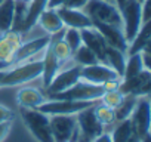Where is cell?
Returning a JSON list of instances; mask_svg holds the SVG:
<instances>
[{"label":"cell","mask_w":151,"mask_h":142,"mask_svg":"<svg viewBox=\"0 0 151 142\" xmlns=\"http://www.w3.org/2000/svg\"><path fill=\"white\" fill-rule=\"evenodd\" d=\"M42 59H28L25 62L17 64L6 70V74L2 80V87H12L33 82L42 76Z\"/></svg>","instance_id":"cell-1"},{"label":"cell","mask_w":151,"mask_h":142,"mask_svg":"<svg viewBox=\"0 0 151 142\" xmlns=\"http://www.w3.org/2000/svg\"><path fill=\"white\" fill-rule=\"evenodd\" d=\"M22 121L25 123L27 129L39 142H53L50 126H49V115L36 110V108H22L21 110Z\"/></svg>","instance_id":"cell-2"},{"label":"cell","mask_w":151,"mask_h":142,"mask_svg":"<svg viewBox=\"0 0 151 142\" xmlns=\"http://www.w3.org/2000/svg\"><path fill=\"white\" fill-rule=\"evenodd\" d=\"M83 11L89 15L92 22H102L122 27V14L116 3H110L105 0H89Z\"/></svg>","instance_id":"cell-3"},{"label":"cell","mask_w":151,"mask_h":142,"mask_svg":"<svg viewBox=\"0 0 151 142\" xmlns=\"http://www.w3.org/2000/svg\"><path fill=\"white\" fill-rule=\"evenodd\" d=\"M104 92L105 89L102 85H93L85 80H79L67 90L49 96L52 99H68V101H99Z\"/></svg>","instance_id":"cell-4"},{"label":"cell","mask_w":151,"mask_h":142,"mask_svg":"<svg viewBox=\"0 0 151 142\" xmlns=\"http://www.w3.org/2000/svg\"><path fill=\"white\" fill-rule=\"evenodd\" d=\"M120 14H122V30L129 44L144 24L141 3L138 0H126V3L120 9Z\"/></svg>","instance_id":"cell-5"},{"label":"cell","mask_w":151,"mask_h":142,"mask_svg":"<svg viewBox=\"0 0 151 142\" xmlns=\"http://www.w3.org/2000/svg\"><path fill=\"white\" fill-rule=\"evenodd\" d=\"M49 126L53 142H70V141L74 142L79 133L76 115H65V114L49 115Z\"/></svg>","instance_id":"cell-6"},{"label":"cell","mask_w":151,"mask_h":142,"mask_svg":"<svg viewBox=\"0 0 151 142\" xmlns=\"http://www.w3.org/2000/svg\"><path fill=\"white\" fill-rule=\"evenodd\" d=\"M99 101H68V99H50L40 104L36 110L47 114V115H56V114H65V115H76L85 108L95 107Z\"/></svg>","instance_id":"cell-7"},{"label":"cell","mask_w":151,"mask_h":142,"mask_svg":"<svg viewBox=\"0 0 151 142\" xmlns=\"http://www.w3.org/2000/svg\"><path fill=\"white\" fill-rule=\"evenodd\" d=\"M129 118H130V123H132L133 133L139 139H144L145 136L150 135V123H151L150 95L148 96H138L135 108H133Z\"/></svg>","instance_id":"cell-8"},{"label":"cell","mask_w":151,"mask_h":142,"mask_svg":"<svg viewBox=\"0 0 151 142\" xmlns=\"http://www.w3.org/2000/svg\"><path fill=\"white\" fill-rule=\"evenodd\" d=\"M52 37L50 36H40L37 39H33V40H28V42H22L19 44V47L15 50L11 62L6 65L5 70L17 65V64H21V62H25L28 59H31L33 56L39 55L40 52H45V49L49 46Z\"/></svg>","instance_id":"cell-9"},{"label":"cell","mask_w":151,"mask_h":142,"mask_svg":"<svg viewBox=\"0 0 151 142\" xmlns=\"http://www.w3.org/2000/svg\"><path fill=\"white\" fill-rule=\"evenodd\" d=\"M117 79H122V77L111 67L102 62L80 68V80H85L93 85H104L108 80H117Z\"/></svg>","instance_id":"cell-10"},{"label":"cell","mask_w":151,"mask_h":142,"mask_svg":"<svg viewBox=\"0 0 151 142\" xmlns=\"http://www.w3.org/2000/svg\"><path fill=\"white\" fill-rule=\"evenodd\" d=\"M76 120H77L79 132L91 141H93L98 135L104 132V126L95 115V107H89L77 113L76 114Z\"/></svg>","instance_id":"cell-11"},{"label":"cell","mask_w":151,"mask_h":142,"mask_svg":"<svg viewBox=\"0 0 151 142\" xmlns=\"http://www.w3.org/2000/svg\"><path fill=\"white\" fill-rule=\"evenodd\" d=\"M80 65H73L64 71H58V74L53 77V80L50 82V85L46 87V93L47 95H53V93H59L67 90L68 87H71L73 85H76L80 80Z\"/></svg>","instance_id":"cell-12"},{"label":"cell","mask_w":151,"mask_h":142,"mask_svg":"<svg viewBox=\"0 0 151 142\" xmlns=\"http://www.w3.org/2000/svg\"><path fill=\"white\" fill-rule=\"evenodd\" d=\"M22 43V33L17 30H9L6 33H2L0 36V68L5 70L6 65L11 62L15 50Z\"/></svg>","instance_id":"cell-13"},{"label":"cell","mask_w":151,"mask_h":142,"mask_svg":"<svg viewBox=\"0 0 151 142\" xmlns=\"http://www.w3.org/2000/svg\"><path fill=\"white\" fill-rule=\"evenodd\" d=\"M80 34H82V44L89 47L95 53V56L98 58L99 62L105 64V50H107L108 44H107L105 39L102 37V34L93 25L80 30Z\"/></svg>","instance_id":"cell-14"},{"label":"cell","mask_w":151,"mask_h":142,"mask_svg":"<svg viewBox=\"0 0 151 142\" xmlns=\"http://www.w3.org/2000/svg\"><path fill=\"white\" fill-rule=\"evenodd\" d=\"M58 15L64 24V27L68 28H77V30H83L88 27H92L93 22L89 18V15L83 11V9H73V8H58Z\"/></svg>","instance_id":"cell-15"},{"label":"cell","mask_w":151,"mask_h":142,"mask_svg":"<svg viewBox=\"0 0 151 142\" xmlns=\"http://www.w3.org/2000/svg\"><path fill=\"white\" fill-rule=\"evenodd\" d=\"M93 27L102 34L108 46H113L116 49H120L122 52L126 53L127 50V42L124 39L123 30L119 25H110V24H102V22H93Z\"/></svg>","instance_id":"cell-16"},{"label":"cell","mask_w":151,"mask_h":142,"mask_svg":"<svg viewBox=\"0 0 151 142\" xmlns=\"http://www.w3.org/2000/svg\"><path fill=\"white\" fill-rule=\"evenodd\" d=\"M36 24H39L40 28L45 30V31H46L47 34H50V36L59 34V33H62L64 28H65L64 24H62V21H61V18H59V15H58V11H56V9H49V8H46V9L39 15Z\"/></svg>","instance_id":"cell-17"},{"label":"cell","mask_w":151,"mask_h":142,"mask_svg":"<svg viewBox=\"0 0 151 142\" xmlns=\"http://www.w3.org/2000/svg\"><path fill=\"white\" fill-rule=\"evenodd\" d=\"M46 8H47V0H30V3L27 5V11H25L24 19H22V22H21V25L18 27L17 31H19V33L30 31L36 25L39 15Z\"/></svg>","instance_id":"cell-18"},{"label":"cell","mask_w":151,"mask_h":142,"mask_svg":"<svg viewBox=\"0 0 151 142\" xmlns=\"http://www.w3.org/2000/svg\"><path fill=\"white\" fill-rule=\"evenodd\" d=\"M151 82V71L142 70L139 74L129 77V79H122L120 85H119V92H122L123 95H138L139 89L145 85Z\"/></svg>","instance_id":"cell-19"},{"label":"cell","mask_w":151,"mask_h":142,"mask_svg":"<svg viewBox=\"0 0 151 142\" xmlns=\"http://www.w3.org/2000/svg\"><path fill=\"white\" fill-rule=\"evenodd\" d=\"M43 62V70H42V79H43V86L47 87L50 85V82L53 80V77L58 74L59 67H61V61L55 56V53L52 52V49L47 46L45 49V56L42 58Z\"/></svg>","instance_id":"cell-20"},{"label":"cell","mask_w":151,"mask_h":142,"mask_svg":"<svg viewBox=\"0 0 151 142\" xmlns=\"http://www.w3.org/2000/svg\"><path fill=\"white\" fill-rule=\"evenodd\" d=\"M46 101V96L36 87H22L17 93V104L22 108H37Z\"/></svg>","instance_id":"cell-21"},{"label":"cell","mask_w":151,"mask_h":142,"mask_svg":"<svg viewBox=\"0 0 151 142\" xmlns=\"http://www.w3.org/2000/svg\"><path fill=\"white\" fill-rule=\"evenodd\" d=\"M150 39H151V22H144L138 34L132 39V42L127 44L126 55H133L142 52L145 47L150 46Z\"/></svg>","instance_id":"cell-22"},{"label":"cell","mask_w":151,"mask_h":142,"mask_svg":"<svg viewBox=\"0 0 151 142\" xmlns=\"http://www.w3.org/2000/svg\"><path fill=\"white\" fill-rule=\"evenodd\" d=\"M15 0H3L0 5V33H6L15 25Z\"/></svg>","instance_id":"cell-23"},{"label":"cell","mask_w":151,"mask_h":142,"mask_svg":"<svg viewBox=\"0 0 151 142\" xmlns=\"http://www.w3.org/2000/svg\"><path fill=\"white\" fill-rule=\"evenodd\" d=\"M126 53L122 52L120 49H116L113 46H107L105 50V64L111 67L116 73L122 77L124 71V64H126Z\"/></svg>","instance_id":"cell-24"},{"label":"cell","mask_w":151,"mask_h":142,"mask_svg":"<svg viewBox=\"0 0 151 142\" xmlns=\"http://www.w3.org/2000/svg\"><path fill=\"white\" fill-rule=\"evenodd\" d=\"M71 59L76 62V65H80V67H88V65H93V64H98V58L95 56V53L86 47L85 44L79 46L77 49H76L73 52V56Z\"/></svg>","instance_id":"cell-25"},{"label":"cell","mask_w":151,"mask_h":142,"mask_svg":"<svg viewBox=\"0 0 151 142\" xmlns=\"http://www.w3.org/2000/svg\"><path fill=\"white\" fill-rule=\"evenodd\" d=\"M142 70H144V65H142L141 52L139 53H133V55H127L126 56V64H124V71H123L122 79L133 77V76L139 74Z\"/></svg>","instance_id":"cell-26"},{"label":"cell","mask_w":151,"mask_h":142,"mask_svg":"<svg viewBox=\"0 0 151 142\" xmlns=\"http://www.w3.org/2000/svg\"><path fill=\"white\" fill-rule=\"evenodd\" d=\"M136 99H138V96H135V95H124L122 104L114 110L116 121H122V120H126V118L130 117V114H132V111L135 108Z\"/></svg>","instance_id":"cell-27"},{"label":"cell","mask_w":151,"mask_h":142,"mask_svg":"<svg viewBox=\"0 0 151 142\" xmlns=\"http://www.w3.org/2000/svg\"><path fill=\"white\" fill-rule=\"evenodd\" d=\"M132 133H133V129H132L130 118H126V120L119 121V124L114 127L113 133H110V135H111L113 142H127L129 138L132 136Z\"/></svg>","instance_id":"cell-28"},{"label":"cell","mask_w":151,"mask_h":142,"mask_svg":"<svg viewBox=\"0 0 151 142\" xmlns=\"http://www.w3.org/2000/svg\"><path fill=\"white\" fill-rule=\"evenodd\" d=\"M49 47L52 49V52L55 53V56H56L61 62L68 61V59H71V56H73L71 49H70L68 44L62 40V37H61V39L52 37V40H50V43H49Z\"/></svg>","instance_id":"cell-29"},{"label":"cell","mask_w":151,"mask_h":142,"mask_svg":"<svg viewBox=\"0 0 151 142\" xmlns=\"http://www.w3.org/2000/svg\"><path fill=\"white\" fill-rule=\"evenodd\" d=\"M95 115L96 118L101 121L102 126H108V124H113L116 121V115H114V110L104 105L102 102H98L95 105Z\"/></svg>","instance_id":"cell-30"},{"label":"cell","mask_w":151,"mask_h":142,"mask_svg":"<svg viewBox=\"0 0 151 142\" xmlns=\"http://www.w3.org/2000/svg\"><path fill=\"white\" fill-rule=\"evenodd\" d=\"M62 40L68 44V47L71 49V52H74L79 46H82V34H80V30L65 27V31H64Z\"/></svg>","instance_id":"cell-31"},{"label":"cell","mask_w":151,"mask_h":142,"mask_svg":"<svg viewBox=\"0 0 151 142\" xmlns=\"http://www.w3.org/2000/svg\"><path fill=\"white\" fill-rule=\"evenodd\" d=\"M123 98H124V95H123L122 92H119V89H116V90H105L99 101H101L104 105H107V107L116 110V108L122 104Z\"/></svg>","instance_id":"cell-32"},{"label":"cell","mask_w":151,"mask_h":142,"mask_svg":"<svg viewBox=\"0 0 151 142\" xmlns=\"http://www.w3.org/2000/svg\"><path fill=\"white\" fill-rule=\"evenodd\" d=\"M12 123H14V120H8V121L0 123V142H3L6 139V136L9 135V132L12 129Z\"/></svg>","instance_id":"cell-33"},{"label":"cell","mask_w":151,"mask_h":142,"mask_svg":"<svg viewBox=\"0 0 151 142\" xmlns=\"http://www.w3.org/2000/svg\"><path fill=\"white\" fill-rule=\"evenodd\" d=\"M15 114L12 110H9L5 105H0V123L2 121H8V120H14Z\"/></svg>","instance_id":"cell-34"},{"label":"cell","mask_w":151,"mask_h":142,"mask_svg":"<svg viewBox=\"0 0 151 142\" xmlns=\"http://www.w3.org/2000/svg\"><path fill=\"white\" fill-rule=\"evenodd\" d=\"M89 0H68L65 3L67 8H73V9H83L86 6V3Z\"/></svg>","instance_id":"cell-35"},{"label":"cell","mask_w":151,"mask_h":142,"mask_svg":"<svg viewBox=\"0 0 151 142\" xmlns=\"http://www.w3.org/2000/svg\"><path fill=\"white\" fill-rule=\"evenodd\" d=\"M68 0H47V8L49 9H58V8L65 6Z\"/></svg>","instance_id":"cell-36"},{"label":"cell","mask_w":151,"mask_h":142,"mask_svg":"<svg viewBox=\"0 0 151 142\" xmlns=\"http://www.w3.org/2000/svg\"><path fill=\"white\" fill-rule=\"evenodd\" d=\"M92 142H113V141H111V135H110V133L102 132V133H101V135H98Z\"/></svg>","instance_id":"cell-37"},{"label":"cell","mask_w":151,"mask_h":142,"mask_svg":"<svg viewBox=\"0 0 151 142\" xmlns=\"http://www.w3.org/2000/svg\"><path fill=\"white\" fill-rule=\"evenodd\" d=\"M74 142H92V141H91V139H88L86 136H83V135L79 132V133H77V138H76V141H74Z\"/></svg>","instance_id":"cell-38"},{"label":"cell","mask_w":151,"mask_h":142,"mask_svg":"<svg viewBox=\"0 0 151 142\" xmlns=\"http://www.w3.org/2000/svg\"><path fill=\"white\" fill-rule=\"evenodd\" d=\"M141 141H142V139H139L135 133H132V136L129 138V141H127V142H141Z\"/></svg>","instance_id":"cell-39"},{"label":"cell","mask_w":151,"mask_h":142,"mask_svg":"<svg viewBox=\"0 0 151 142\" xmlns=\"http://www.w3.org/2000/svg\"><path fill=\"white\" fill-rule=\"evenodd\" d=\"M114 3H116V6H117L119 9H122V8H123V5L126 3V0H114Z\"/></svg>","instance_id":"cell-40"},{"label":"cell","mask_w":151,"mask_h":142,"mask_svg":"<svg viewBox=\"0 0 151 142\" xmlns=\"http://www.w3.org/2000/svg\"><path fill=\"white\" fill-rule=\"evenodd\" d=\"M5 74H6V70H2V68H0V87H2V80H3Z\"/></svg>","instance_id":"cell-41"},{"label":"cell","mask_w":151,"mask_h":142,"mask_svg":"<svg viewBox=\"0 0 151 142\" xmlns=\"http://www.w3.org/2000/svg\"><path fill=\"white\" fill-rule=\"evenodd\" d=\"M141 142H151V136H150V135H148V136H145Z\"/></svg>","instance_id":"cell-42"},{"label":"cell","mask_w":151,"mask_h":142,"mask_svg":"<svg viewBox=\"0 0 151 142\" xmlns=\"http://www.w3.org/2000/svg\"><path fill=\"white\" fill-rule=\"evenodd\" d=\"M17 2H21V3H25V5H28V3H30V0H17Z\"/></svg>","instance_id":"cell-43"},{"label":"cell","mask_w":151,"mask_h":142,"mask_svg":"<svg viewBox=\"0 0 151 142\" xmlns=\"http://www.w3.org/2000/svg\"><path fill=\"white\" fill-rule=\"evenodd\" d=\"M105 2H110V3H114V0H105Z\"/></svg>","instance_id":"cell-44"},{"label":"cell","mask_w":151,"mask_h":142,"mask_svg":"<svg viewBox=\"0 0 151 142\" xmlns=\"http://www.w3.org/2000/svg\"><path fill=\"white\" fill-rule=\"evenodd\" d=\"M138 2H139V3H142V2H144V0H138Z\"/></svg>","instance_id":"cell-45"},{"label":"cell","mask_w":151,"mask_h":142,"mask_svg":"<svg viewBox=\"0 0 151 142\" xmlns=\"http://www.w3.org/2000/svg\"><path fill=\"white\" fill-rule=\"evenodd\" d=\"M2 3H3V0H0V5H2Z\"/></svg>","instance_id":"cell-46"},{"label":"cell","mask_w":151,"mask_h":142,"mask_svg":"<svg viewBox=\"0 0 151 142\" xmlns=\"http://www.w3.org/2000/svg\"><path fill=\"white\" fill-rule=\"evenodd\" d=\"M70 142H73V141H70Z\"/></svg>","instance_id":"cell-47"}]
</instances>
